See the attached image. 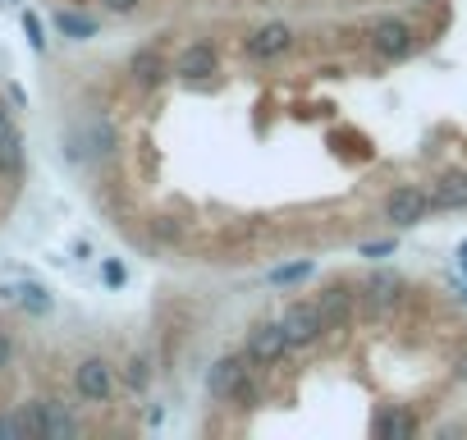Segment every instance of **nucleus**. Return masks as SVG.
Here are the masks:
<instances>
[{
  "label": "nucleus",
  "mask_w": 467,
  "mask_h": 440,
  "mask_svg": "<svg viewBox=\"0 0 467 440\" xmlns=\"http://www.w3.org/2000/svg\"><path fill=\"white\" fill-rule=\"evenodd\" d=\"M15 413H19V422H24V435L37 440V435H42V399H28V403H19Z\"/></svg>",
  "instance_id": "412c9836"
},
{
  "label": "nucleus",
  "mask_w": 467,
  "mask_h": 440,
  "mask_svg": "<svg viewBox=\"0 0 467 440\" xmlns=\"http://www.w3.org/2000/svg\"><path fill=\"white\" fill-rule=\"evenodd\" d=\"M289 51H294V28L289 24H262V28H253L244 37V56L257 60V65H271V60H280Z\"/></svg>",
  "instance_id": "39448f33"
},
{
  "label": "nucleus",
  "mask_w": 467,
  "mask_h": 440,
  "mask_svg": "<svg viewBox=\"0 0 467 440\" xmlns=\"http://www.w3.org/2000/svg\"><path fill=\"white\" fill-rule=\"evenodd\" d=\"M280 326H285V335H289V349H307V344H317V340L326 335L317 303H289V308L280 312Z\"/></svg>",
  "instance_id": "0eeeda50"
},
{
  "label": "nucleus",
  "mask_w": 467,
  "mask_h": 440,
  "mask_svg": "<svg viewBox=\"0 0 467 440\" xmlns=\"http://www.w3.org/2000/svg\"><path fill=\"white\" fill-rule=\"evenodd\" d=\"M10 362H15V335L0 326V372H10Z\"/></svg>",
  "instance_id": "393cba45"
},
{
  "label": "nucleus",
  "mask_w": 467,
  "mask_h": 440,
  "mask_svg": "<svg viewBox=\"0 0 467 440\" xmlns=\"http://www.w3.org/2000/svg\"><path fill=\"white\" fill-rule=\"evenodd\" d=\"M312 276V262H294V267H275L271 271V285H298Z\"/></svg>",
  "instance_id": "4be33fe9"
},
{
  "label": "nucleus",
  "mask_w": 467,
  "mask_h": 440,
  "mask_svg": "<svg viewBox=\"0 0 467 440\" xmlns=\"http://www.w3.org/2000/svg\"><path fill=\"white\" fill-rule=\"evenodd\" d=\"M0 440H24V422H19V413H0Z\"/></svg>",
  "instance_id": "5701e85b"
},
{
  "label": "nucleus",
  "mask_w": 467,
  "mask_h": 440,
  "mask_svg": "<svg viewBox=\"0 0 467 440\" xmlns=\"http://www.w3.org/2000/svg\"><path fill=\"white\" fill-rule=\"evenodd\" d=\"M101 5H106L110 15H133V10L142 5V0H101Z\"/></svg>",
  "instance_id": "cd10ccee"
},
{
  "label": "nucleus",
  "mask_w": 467,
  "mask_h": 440,
  "mask_svg": "<svg viewBox=\"0 0 467 440\" xmlns=\"http://www.w3.org/2000/svg\"><path fill=\"white\" fill-rule=\"evenodd\" d=\"M74 390H78L83 403H110L115 399V367L106 358H97V353L83 358L74 367Z\"/></svg>",
  "instance_id": "20e7f679"
},
{
  "label": "nucleus",
  "mask_w": 467,
  "mask_h": 440,
  "mask_svg": "<svg viewBox=\"0 0 467 440\" xmlns=\"http://www.w3.org/2000/svg\"><path fill=\"white\" fill-rule=\"evenodd\" d=\"M101 276H106V285H124V267H119V262H106Z\"/></svg>",
  "instance_id": "c85d7f7f"
},
{
  "label": "nucleus",
  "mask_w": 467,
  "mask_h": 440,
  "mask_svg": "<svg viewBox=\"0 0 467 440\" xmlns=\"http://www.w3.org/2000/svg\"><path fill=\"white\" fill-rule=\"evenodd\" d=\"M115 152H119V129H115L106 115L83 120V124L69 129V138H65V156H69L74 165H83V161H110Z\"/></svg>",
  "instance_id": "f257e3e1"
},
{
  "label": "nucleus",
  "mask_w": 467,
  "mask_h": 440,
  "mask_svg": "<svg viewBox=\"0 0 467 440\" xmlns=\"http://www.w3.org/2000/svg\"><path fill=\"white\" fill-rule=\"evenodd\" d=\"M129 74H133L138 88H161L174 69H170V60H165L156 47H138V51L129 56Z\"/></svg>",
  "instance_id": "ddd939ff"
},
{
  "label": "nucleus",
  "mask_w": 467,
  "mask_h": 440,
  "mask_svg": "<svg viewBox=\"0 0 467 440\" xmlns=\"http://www.w3.org/2000/svg\"><path fill=\"white\" fill-rule=\"evenodd\" d=\"M426 211H431V193H426L421 183H399V188H389V197H385V220H389L394 230L421 225Z\"/></svg>",
  "instance_id": "7ed1b4c3"
},
{
  "label": "nucleus",
  "mask_w": 467,
  "mask_h": 440,
  "mask_svg": "<svg viewBox=\"0 0 467 440\" xmlns=\"http://www.w3.org/2000/svg\"><path fill=\"white\" fill-rule=\"evenodd\" d=\"M10 101H15V106H28V97H24V88H19V83H10Z\"/></svg>",
  "instance_id": "7c9ffc66"
},
{
  "label": "nucleus",
  "mask_w": 467,
  "mask_h": 440,
  "mask_svg": "<svg viewBox=\"0 0 467 440\" xmlns=\"http://www.w3.org/2000/svg\"><path fill=\"white\" fill-rule=\"evenodd\" d=\"M358 299H362L371 312H389V308L403 299V280H399L394 271H376V276H367V280H362Z\"/></svg>",
  "instance_id": "f8f14e48"
},
{
  "label": "nucleus",
  "mask_w": 467,
  "mask_h": 440,
  "mask_svg": "<svg viewBox=\"0 0 467 440\" xmlns=\"http://www.w3.org/2000/svg\"><path fill=\"white\" fill-rule=\"evenodd\" d=\"M467 206V170H449L431 183V211H462Z\"/></svg>",
  "instance_id": "2eb2a0df"
},
{
  "label": "nucleus",
  "mask_w": 467,
  "mask_h": 440,
  "mask_svg": "<svg viewBox=\"0 0 467 440\" xmlns=\"http://www.w3.org/2000/svg\"><path fill=\"white\" fill-rule=\"evenodd\" d=\"M19 133V124H15V115H10V106L5 101H0V142H5V138H15Z\"/></svg>",
  "instance_id": "bb28decb"
},
{
  "label": "nucleus",
  "mask_w": 467,
  "mask_h": 440,
  "mask_svg": "<svg viewBox=\"0 0 467 440\" xmlns=\"http://www.w3.org/2000/svg\"><path fill=\"white\" fill-rule=\"evenodd\" d=\"M257 399H262V385L244 376L239 385H234V390H229V399H224V403H229V408H257Z\"/></svg>",
  "instance_id": "aec40b11"
},
{
  "label": "nucleus",
  "mask_w": 467,
  "mask_h": 440,
  "mask_svg": "<svg viewBox=\"0 0 467 440\" xmlns=\"http://www.w3.org/2000/svg\"><path fill=\"white\" fill-rule=\"evenodd\" d=\"M124 385H129L133 394H142V390L151 385V358H147V353H133V358L124 362Z\"/></svg>",
  "instance_id": "6ab92c4d"
},
{
  "label": "nucleus",
  "mask_w": 467,
  "mask_h": 440,
  "mask_svg": "<svg viewBox=\"0 0 467 440\" xmlns=\"http://www.w3.org/2000/svg\"><path fill=\"white\" fill-rule=\"evenodd\" d=\"M367 42H371V51H376L385 65H399V60H408V56L417 51V33H412V24H408V19H394V15L376 19Z\"/></svg>",
  "instance_id": "f03ea898"
},
{
  "label": "nucleus",
  "mask_w": 467,
  "mask_h": 440,
  "mask_svg": "<svg viewBox=\"0 0 467 440\" xmlns=\"http://www.w3.org/2000/svg\"><path fill=\"white\" fill-rule=\"evenodd\" d=\"M179 235H183V225H174L170 215H161V220H156V239H161V244H174Z\"/></svg>",
  "instance_id": "a878e982"
},
{
  "label": "nucleus",
  "mask_w": 467,
  "mask_h": 440,
  "mask_svg": "<svg viewBox=\"0 0 467 440\" xmlns=\"http://www.w3.org/2000/svg\"><path fill=\"white\" fill-rule=\"evenodd\" d=\"M353 308H358V294H353L348 285H330V289H321V299H317V312H321V326H326V330H344V326L353 321Z\"/></svg>",
  "instance_id": "1a4fd4ad"
},
{
  "label": "nucleus",
  "mask_w": 467,
  "mask_h": 440,
  "mask_svg": "<svg viewBox=\"0 0 467 440\" xmlns=\"http://www.w3.org/2000/svg\"><path fill=\"white\" fill-rule=\"evenodd\" d=\"M56 28H60V37H69V42H92V37L101 33V24H97L92 15H78V10H56Z\"/></svg>",
  "instance_id": "f3484780"
},
{
  "label": "nucleus",
  "mask_w": 467,
  "mask_h": 440,
  "mask_svg": "<svg viewBox=\"0 0 467 440\" xmlns=\"http://www.w3.org/2000/svg\"><path fill=\"white\" fill-rule=\"evenodd\" d=\"M78 431L65 399H42V440H69Z\"/></svg>",
  "instance_id": "dca6fc26"
},
{
  "label": "nucleus",
  "mask_w": 467,
  "mask_h": 440,
  "mask_svg": "<svg viewBox=\"0 0 467 440\" xmlns=\"http://www.w3.org/2000/svg\"><path fill=\"white\" fill-rule=\"evenodd\" d=\"M417 417L403 408V403H380L376 408V417H371V435L376 440H408V435H417Z\"/></svg>",
  "instance_id": "9b49d317"
},
{
  "label": "nucleus",
  "mask_w": 467,
  "mask_h": 440,
  "mask_svg": "<svg viewBox=\"0 0 467 440\" xmlns=\"http://www.w3.org/2000/svg\"><path fill=\"white\" fill-rule=\"evenodd\" d=\"M0 174H5V179H19L24 174V133L0 142Z\"/></svg>",
  "instance_id": "a211bd4d"
},
{
  "label": "nucleus",
  "mask_w": 467,
  "mask_h": 440,
  "mask_svg": "<svg viewBox=\"0 0 467 440\" xmlns=\"http://www.w3.org/2000/svg\"><path fill=\"white\" fill-rule=\"evenodd\" d=\"M458 257H462V267H467V244H462V248H458Z\"/></svg>",
  "instance_id": "2f4dec72"
},
{
  "label": "nucleus",
  "mask_w": 467,
  "mask_h": 440,
  "mask_svg": "<svg viewBox=\"0 0 467 440\" xmlns=\"http://www.w3.org/2000/svg\"><path fill=\"white\" fill-rule=\"evenodd\" d=\"M0 299H5V303H19L28 317H47V312L56 308L51 289H47V285H37V280H24V285H0Z\"/></svg>",
  "instance_id": "4468645a"
},
{
  "label": "nucleus",
  "mask_w": 467,
  "mask_h": 440,
  "mask_svg": "<svg viewBox=\"0 0 467 440\" xmlns=\"http://www.w3.org/2000/svg\"><path fill=\"white\" fill-rule=\"evenodd\" d=\"M362 253H367V257H389V253H394V244H367Z\"/></svg>",
  "instance_id": "c756f323"
},
{
  "label": "nucleus",
  "mask_w": 467,
  "mask_h": 440,
  "mask_svg": "<svg viewBox=\"0 0 467 440\" xmlns=\"http://www.w3.org/2000/svg\"><path fill=\"white\" fill-rule=\"evenodd\" d=\"M24 33H28L33 51L42 56V51H47V37H42V19H37V15H24Z\"/></svg>",
  "instance_id": "b1692460"
},
{
  "label": "nucleus",
  "mask_w": 467,
  "mask_h": 440,
  "mask_svg": "<svg viewBox=\"0 0 467 440\" xmlns=\"http://www.w3.org/2000/svg\"><path fill=\"white\" fill-rule=\"evenodd\" d=\"M285 353H289V335H285V326H280V321H262V326H253V330H248V340H244V358H248V362H257V367L280 362Z\"/></svg>",
  "instance_id": "423d86ee"
},
{
  "label": "nucleus",
  "mask_w": 467,
  "mask_h": 440,
  "mask_svg": "<svg viewBox=\"0 0 467 440\" xmlns=\"http://www.w3.org/2000/svg\"><path fill=\"white\" fill-rule=\"evenodd\" d=\"M248 376V358L244 353H224L206 367V394L211 399H229V390Z\"/></svg>",
  "instance_id": "9d476101"
},
{
  "label": "nucleus",
  "mask_w": 467,
  "mask_h": 440,
  "mask_svg": "<svg viewBox=\"0 0 467 440\" xmlns=\"http://www.w3.org/2000/svg\"><path fill=\"white\" fill-rule=\"evenodd\" d=\"M215 65H220V56H215V47L211 42H188L179 56H174V79H183V83H206L211 74H215Z\"/></svg>",
  "instance_id": "6e6552de"
}]
</instances>
